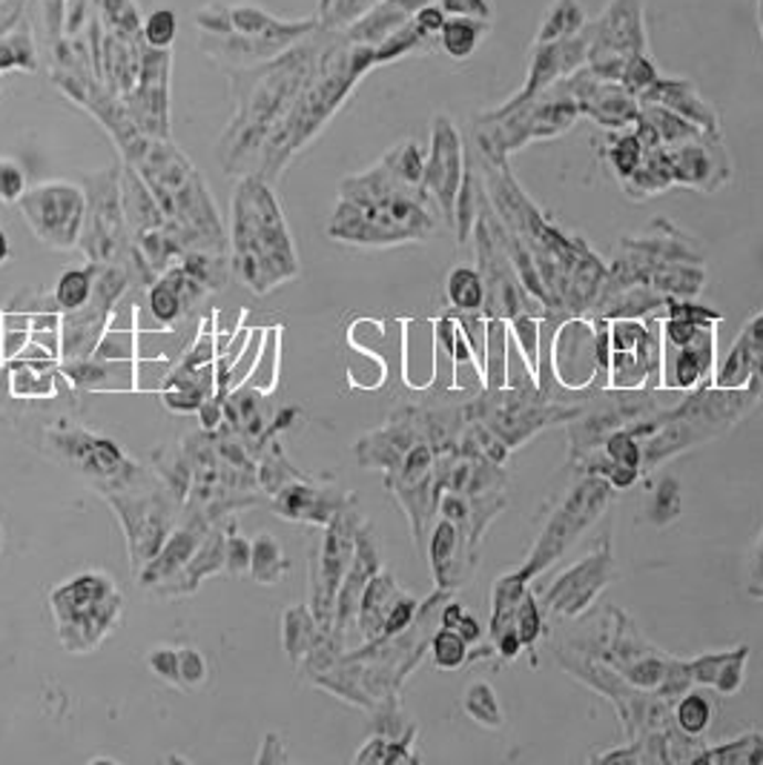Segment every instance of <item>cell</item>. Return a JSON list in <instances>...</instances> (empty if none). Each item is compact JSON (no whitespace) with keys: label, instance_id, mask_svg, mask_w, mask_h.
I'll return each mask as SVG.
<instances>
[{"label":"cell","instance_id":"cell-7","mask_svg":"<svg viewBox=\"0 0 763 765\" xmlns=\"http://www.w3.org/2000/svg\"><path fill=\"white\" fill-rule=\"evenodd\" d=\"M43 439H46L52 457L81 473L95 493L118 491V488L142 476L144 468H147V464L135 462L115 439L93 433V430L72 425L66 419H58V425L46 428Z\"/></svg>","mask_w":763,"mask_h":765},{"label":"cell","instance_id":"cell-10","mask_svg":"<svg viewBox=\"0 0 763 765\" xmlns=\"http://www.w3.org/2000/svg\"><path fill=\"white\" fill-rule=\"evenodd\" d=\"M362 511L347 505L345 511L325 527V536L313 545L311 570H307V608L313 611L322 631H333V614H336V597H339L342 579H345L356 551V531L362 525Z\"/></svg>","mask_w":763,"mask_h":765},{"label":"cell","instance_id":"cell-56","mask_svg":"<svg viewBox=\"0 0 763 765\" xmlns=\"http://www.w3.org/2000/svg\"><path fill=\"white\" fill-rule=\"evenodd\" d=\"M255 765H282L290 763L288 752H284V740L279 731H268L262 740V748H259V754H255L253 759Z\"/></svg>","mask_w":763,"mask_h":765},{"label":"cell","instance_id":"cell-39","mask_svg":"<svg viewBox=\"0 0 763 765\" xmlns=\"http://www.w3.org/2000/svg\"><path fill=\"white\" fill-rule=\"evenodd\" d=\"M113 365L106 358H79V361H61V373L75 390H113Z\"/></svg>","mask_w":763,"mask_h":765},{"label":"cell","instance_id":"cell-37","mask_svg":"<svg viewBox=\"0 0 763 765\" xmlns=\"http://www.w3.org/2000/svg\"><path fill=\"white\" fill-rule=\"evenodd\" d=\"M462 709H466V714L471 716L477 725H482V729L497 731L505 725V714H502L497 689L485 680H477L468 685L466 694H462Z\"/></svg>","mask_w":763,"mask_h":765},{"label":"cell","instance_id":"cell-54","mask_svg":"<svg viewBox=\"0 0 763 765\" xmlns=\"http://www.w3.org/2000/svg\"><path fill=\"white\" fill-rule=\"evenodd\" d=\"M133 345H135L133 331H113V327H106L98 347H95V356L106 358V361H133V353H135Z\"/></svg>","mask_w":763,"mask_h":765},{"label":"cell","instance_id":"cell-24","mask_svg":"<svg viewBox=\"0 0 763 765\" xmlns=\"http://www.w3.org/2000/svg\"><path fill=\"white\" fill-rule=\"evenodd\" d=\"M207 287H201L181 264H173L167 273L158 275L147 287V304L149 313L161 327H176L178 322H185L192 310L207 298Z\"/></svg>","mask_w":763,"mask_h":765},{"label":"cell","instance_id":"cell-51","mask_svg":"<svg viewBox=\"0 0 763 765\" xmlns=\"http://www.w3.org/2000/svg\"><path fill=\"white\" fill-rule=\"evenodd\" d=\"M149 674L156 680L167 682L170 689H181V674H178V648L176 646H153L144 657Z\"/></svg>","mask_w":763,"mask_h":765},{"label":"cell","instance_id":"cell-53","mask_svg":"<svg viewBox=\"0 0 763 765\" xmlns=\"http://www.w3.org/2000/svg\"><path fill=\"white\" fill-rule=\"evenodd\" d=\"M144 35H147L149 46L156 50H167L178 35V18L173 9H156L144 23Z\"/></svg>","mask_w":763,"mask_h":765},{"label":"cell","instance_id":"cell-33","mask_svg":"<svg viewBox=\"0 0 763 765\" xmlns=\"http://www.w3.org/2000/svg\"><path fill=\"white\" fill-rule=\"evenodd\" d=\"M253 551H250V579L264 588L270 585H279L284 579V574L290 570V562L282 551V542L276 539L268 531H259V534L250 539Z\"/></svg>","mask_w":763,"mask_h":765},{"label":"cell","instance_id":"cell-36","mask_svg":"<svg viewBox=\"0 0 763 765\" xmlns=\"http://www.w3.org/2000/svg\"><path fill=\"white\" fill-rule=\"evenodd\" d=\"M671 714H675V729L680 731V734H686V737H703L709 731V725H712V700H709L703 691H683V694L675 700V705H671Z\"/></svg>","mask_w":763,"mask_h":765},{"label":"cell","instance_id":"cell-49","mask_svg":"<svg viewBox=\"0 0 763 765\" xmlns=\"http://www.w3.org/2000/svg\"><path fill=\"white\" fill-rule=\"evenodd\" d=\"M746 662H750V646H738L732 648L729 660L723 662L721 674L714 680L712 689L718 691L721 696H732L741 691L743 680H746Z\"/></svg>","mask_w":763,"mask_h":765},{"label":"cell","instance_id":"cell-31","mask_svg":"<svg viewBox=\"0 0 763 765\" xmlns=\"http://www.w3.org/2000/svg\"><path fill=\"white\" fill-rule=\"evenodd\" d=\"M414 740H417V725H410L403 737H388L374 731L362 748L356 752V765H394V763H419V754L414 752Z\"/></svg>","mask_w":763,"mask_h":765},{"label":"cell","instance_id":"cell-40","mask_svg":"<svg viewBox=\"0 0 763 765\" xmlns=\"http://www.w3.org/2000/svg\"><path fill=\"white\" fill-rule=\"evenodd\" d=\"M95 273H98V268L90 264V268H72L58 275V284L55 290H52V295H55V304L61 313H66V310H79L90 302L93 284H95Z\"/></svg>","mask_w":763,"mask_h":765},{"label":"cell","instance_id":"cell-6","mask_svg":"<svg viewBox=\"0 0 763 765\" xmlns=\"http://www.w3.org/2000/svg\"><path fill=\"white\" fill-rule=\"evenodd\" d=\"M612 499H615V485L608 479L597 476V473H583V479L560 502L557 511L548 516L543 534L534 542L523 568H516L525 583H534L537 576L552 568L554 562L566 554L594 522L600 520Z\"/></svg>","mask_w":763,"mask_h":765},{"label":"cell","instance_id":"cell-18","mask_svg":"<svg viewBox=\"0 0 763 765\" xmlns=\"http://www.w3.org/2000/svg\"><path fill=\"white\" fill-rule=\"evenodd\" d=\"M382 568V551L376 531L368 520H362L359 531H356V551L354 562L347 568L345 579H342L339 597H336V614H333V631L331 637L347 648V633L356 628V614H359L362 594L368 588L370 576Z\"/></svg>","mask_w":763,"mask_h":765},{"label":"cell","instance_id":"cell-9","mask_svg":"<svg viewBox=\"0 0 763 765\" xmlns=\"http://www.w3.org/2000/svg\"><path fill=\"white\" fill-rule=\"evenodd\" d=\"M579 115L577 101L568 95H543L525 101L516 109L505 115H485V124L491 129L480 133L482 153L491 155L494 164H505V155L525 147L529 140L552 138V135L566 133Z\"/></svg>","mask_w":763,"mask_h":765},{"label":"cell","instance_id":"cell-35","mask_svg":"<svg viewBox=\"0 0 763 765\" xmlns=\"http://www.w3.org/2000/svg\"><path fill=\"white\" fill-rule=\"evenodd\" d=\"M692 763L709 765H763V734L761 731H746L741 737L727 740L721 745L703 748L694 754Z\"/></svg>","mask_w":763,"mask_h":765},{"label":"cell","instance_id":"cell-45","mask_svg":"<svg viewBox=\"0 0 763 765\" xmlns=\"http://www.w3.org/2000/svg\"><path fill=\"white\" fill-rule=\"evenodd\" d=\"M514 628H516V633H520V639H523L525 648H534V642L543 637L545 614H543V605H540L537 594H534L531 588L525 590L523 599H520V605H516Z\"/></svg>","mask_w":763,"mask_h":765},{"label":"cell","instance_id":"cell-44","mask_svg":"<svg viewBox=\"0 0 763 765\" xmlns=\"http://www.w3.org/2000/svg\"><path fill=\"white\" fill-rule=\"evenodd\" d=\"M680 507H683V499H680V485L678 479H663L649 496V522L655 527H666L680 516Z\"/></svg>","mask_w":763,"mask_h":765},{"label":"cell","instance_id":"cell-55","mask_svg":"<svg viewBox=\"0 0 763 765\" xmlns=\"http://www.w3.org/2000/svg\"><path fill=\"white\" fill-rule=\"evenodd\" d=\"M224 428V396H210V399L198 408V430L205 433H219Z\"/></svg>","mask_w":763,"mask_h":765},{"label":"cell","instance_id":"cell-20","mask_svg":"<svg viewBox=\"0 0 763 765\" xmlns=\"http://www.w3.org/2000/svg\"><path fill=\"white\" fill-rule=\"evenodd\" d=\"M568 95L577 101L579 115H588L603 127H629L640 115V106L635 104V95L623 90V84L603 81L592 72H577L566 84Z\"/></svg>","mask_w":763,"mask_h":765},{"label":"cell","instance_id":"cell-16","mask_svg":"<svg viewBox=\"0 0 763 765\" xmlns=\"http://www.w3.org/2000/svg\"><path fill=\"white\" fill-rule=\"evenodd\" d=\"M714 324H703L689 342L671 345L660 338V390L689 394L700 385H712L714 376Z\"/></svg>","mask_w":763,"mask_h":765},{"label":"cell","instance_id":"cell-32","mask_svg":"<svg viewBox=\"0 0 763 765\" xmlns=\"http://www.w3.org/2000/svg\"><path fill=\"white\" fill-rule=\"evenodd\" d=\"M302 476L304 473L293 468V462L288 459L282 444L270 436L268 442H264V448L259 450V457H255V482H259L264 496L273 499L284 485H290V482H296V479Z\"/></svg>","mask_w":763,"mask_h":765},{"label":"cell","instance_id":"cell-2","mask_svg":"<svg viewBox=\"0 0 763 765\" xmlns=\"http://www.w3.org/2000/svg\"><path fill=\"white\" fill-rule=\"evenodd\" d=\"M227 244L230 275L253 295H270L302 273L296 244L273 184L259 172H248L236 184Z\"/></svg>","mask_w":763,"mask_h":765},{"label":"cell","instance_id":"cell-61","mask_svg":"<svg viewBox=\"0 0 763 765\" xmlns=\"http://www.w3.org/2000/svg\"><path fill=\"white\" fill-rule=\"evenodd\" d=\"M9 259H12V244H9L7 230L0 227V268H3V264H7Z\"/></svg>","mask_w":763,"mask_h":765},{"label":"cell","instance_id":"cell-12","mask_svg":"<svg viewBox=\"0 0 763 765\" xmlns=\"http://www.w3.org/2000/svg\"><path fill=\"white\" fill-rule=\"evenodd\" d=\"M612 390H655L660 385V336L640 318H608Z\"/></svg>","mask_w":763,"mask_h":765},{"label":"cell","instance_id":"cell-21","mask_svg":"<svg viewBox=\"0 0 763 765\" xmlns=\"http://www.w3.org/2000/svg\"><path fill=\"white\" fill-rule=\"evenodd\" d=\"M712 387H718V390H750L763 399V313H757L735 338L723 365L714 370Z\"/></svg>","mask_w":763,"mask_h":765},{"label":"cell","instance_id":"cell-58","mask_svg":"<svg viewBox=\"0 0 763 765\" xmlns=\"http://www.w3.org/2000/svg\"><path fill=\"white\" fill-rule=\"evenodd\" d=\"M442 9L460 12L462 18H480V21H485L488 14H491L488 0H442Z\"/></svg>","mask_w":763,"mask_h":765},{"label":"cell","instance_id":"cell-27","mask_svg":"<svg viewBox=\"0 0 763 765\" xmlns=\"http://www.w3.org/2000/svg\"><path fill=\"white\" fill-rule=\"evenodd\" d=\"M640 98H644L646 104H660L666 106V109H671V113L683 115L686 120H692L694 127H700L703 133L721 135L718 113H714L707 101L700 98L692 81H663V77H658Z\"/></svg>","mask_w":763,"mask_h":765},{"label":"cell","instance_id":"cell-29","mask_svg":"<svg viewBox=\"0 0 763 765\" xmlns=\"http://www.w3.org/2000/svg\"><path fill=\"white\" fill-rule=\"evenodd\" d=\"M3 379L14 399H55L61 361L58 358H12L3 367Z\"/></svg>","mask_w":763,"mask_h":765},{"label":"cell","instance_id":"cell-25","mask_svg":"<svg viewBox=\"0 0 763 765\" xmlns=\"http://www.w3.org/2000/svg\"><path fill=\"white\" fill-rule=\"evenodd\" d=\"M227 520H230V516H227ZM227 520H221L219 525L212 527L210 534L205 536V542L198 545L196 554L190 556V562H187L185 568L178 570L176 576H173L170 583L158 585V588L153 590L158 599L190 597V594H196V590L201 588V583H207V579H210V576L224 574Z\"/></svg>","mask_w":763,"mask_h":765},{"label":"cell","instance_id":"cell-38","mask_svg":"<svg viewBox=\"0 0 763 765\" xmlns=\"http://www.w3.org/2000/svg\"><path fill=\"white\" fill-rule=\"evenodd\" d=\"M446 295L453 313H471L485 307V281L477 270L453 268L446 281Z\"/></svg>","mask_w":763,"mask_h":765},{"label":"cell","instance_id":"cell-59","mask_svg":"<svg viewBox=\"0 0 763 765\" xmlns=\"http://www.w3.org/2000/svg\"><path fill=\"white\" fill-rule=\"evenodd\" d=\"M750 594L755 599H763V534L750 559Z\"/></svg>","mask_w":763,"mask_h":765},{"label":"cell","instance_id":"cell-42","mask_svg":"<svg viewBox=\"0 0 763 765\" xmlns=\"http://www.w3.org/2000/svg\"><path fill=\"white\" fill-rule=\"evenodd\" d=\"M583 32V7L577 0H557L545 18L543 29H540L537 43H548V41H563V38H572Z\"/></svg>","mask_w":763,"mask_h":765},{"label":"cell","instance_id":"cell-22","mask_svg":"<svg viewBox=\"0 0 763 765\" xmlns=\"http://www.w3.org/2000/svg\"><path fill=\"white\" fill-rule=\"evenodd\" d=\"M428 562L439 590H457L468 585L474 570V548L453 522L439 516L428 534Z\"/></svg>","mask_w":763,"mask_h":765},{"label":"cell","instance_id":"cell-3","mask_svg":"<svg viewBox=\"0 0 763 765\" xmlns=\"http://www.w3.org/2000/svg\"><path fill=\"white\" fill-rule=\"evenodd\" d=\"M124 155L147 184L167 221L185 239L187 250L227 255V232L219 207L185 153H178L167 138H135L124 147Z\"/></svg>","mask_w":763,"mask_h":765},{"label":"cell","instance_id":"cell-57","mask_svg":"<svg viewBox=\"0 0 763 765\" xmlns=\"http://www.w3.org/2000/svg\"><path fill=\"white\" fill-rule=\"evenodd\" d=\"M29 342H32V331H12V327L0 324V356H3V361L21 356Z\"/></svg>","mask_w":763,"mask_h":765},{"label":"cell","instance_id":"cell-41","mask_svg":"<svg viewBox=\"0 0 763 765\" xmlns=\"http://www.w3.org/2000/svg\"><path fill=\"white\" fill-rule=\"evenodd\" d=\"M488 32V23L480 18H451L442 23L439 38H442V50L451 57H468L474 55L477 43Z\"/></svg>","mask_w":763,"mask_h":765},{"label":"cell","instance_id":"cell-4","mask_svg":"<svg viewBox=\"0 0 763 765\" xmlns=\"http://www.w3.org/2000/svg\"><path fill=\"white\" fill-rule=\"evenodd\" d=\"M50 611L66 653H93L124 617V597L104 570H84L50 590Z\"/></svg>","mask_w":763,"mask_h":765},{"label":"cell","instance_id":"cell-63","mask_svg":"<svg viewBox=\"0 0 763 765\" xmlns=\"http://www.w3.org/2000/svg\"><path fill=\"white\" fill-rule=\"evenodd\" d=\"M3 365H7V361H3V356H0V379H3Z\"/></svg>","mask_w":763,"mask_h":765},{"label":"cell","instance_id":"cell-13","mask_svg":"<svg viewBox=\"0 0 763 765\" xmlns=\"http://www.w3.org/2000/svg\"><path fill=\"white\" fill-rule=\"evenodd\" d=\"M612 574H615V556H612V539L606 536L586 559H579L577 565L563 570L543 590V597H540L543 614L566 619L579 617L606 590Z\"/></svg>","mask_w":763,"mask_h":765},{"label":"cell","instance_id":"cell-60","mask_svg":"<svg viewBox=\"0 0 763 765\" xmlns=\"http://www.w3.org/2000/svg\"><path fill=\"white\" fill-rule=\"evenodd\" d=\"M446 23V14H442V7H425L419 9L417 14V27L419 32H439Z\"/></svg>","mask_w":763,"mask_h":765},{"label":"cell","instance_id":"cell-11","mask_svg":"<svg viewBox=\"0 0 763 765\" xmlns=\"http://www.w3.org/2000/svg\"><path fill=\"white\" fill-rule=\"evenodd\" d=\"M32 235L50 250H75L86 218V190L72 181H41L18 201Z\"/></svg>","mask_w":763,"mask_h":765},{"label":"cell","instance_id":"cell-17","mask_svg":"<svg viewBox=\"0 0 763 765\" xmlns=\"http://www.w3.org/2000/svg\"><path fill=\"white\" fill-rule=\"evenodd\" d=\"M356 496L345 488L333 482H316L311 476H302L296 482L284 485L276 496L270 499L273 513L284 522H299V525L327 527L347 505H354Z\"/></svg>","mask_w":763,"mask_h":765},{"label":"cell","instance_id":"cell-46","mask_svg":"<svg viewBox=\"0 0 763 765\" xmlns=\"http://www.w3.org/2000/svg\"><path fill=\"white\" fill-rule=\"evenodd\" d=\"M644 155L646 147L640 144V138H637L635 133L617 135V138L612 140V147H608V161H612V169H615L620 181L635 176L637 167L644 164Z\"/></svg>","mask_w":763,"mask_h":765},{"label":"cell","instance_id":"cell-48","mask_svg":"<svg viewBox=\"0 0 763 765\" xmlns=\"http://www.w3.org/2000/svg\"><path fill=\"white\" fill-rule=\"evenodd\" d=\"M178 674H181V691L205 689L210 680V666L207 657L196 646L178 648Z\"/></svg>","mask_w":763,"mask_h":765},{"label":"cell","instance_id":"cell-52","mask_svg":"<svg viewBox=\"0 0 763 765\" xmlns=\"http://www.w3.org/2000/svg\"><path fill=\"white\" fill-rule=\"evenodd\" d=\"M29 190L27 169L14 158H0V205L14 207Z\"/></svg>","mask_w":763,"mask_h":765},{"label":"cell","instance_id":"cell-8","mask_svg":"<svg viewBox=\"0 0 763 765\" xmlns=\"http://www.w3.org/2000/svg\"><path fill=\"white\" fill-rule=\"evenodd\" d=\"M86 218L81 232V250L95 268L124 264L133 255V232H129L124 205H121V176L115 169L93 172L84 178Z\"/></svg>","mask_w":763,"mask_h":765},{"label":"cell","instance_id":"cell-43","mask_svg":"<svg viewBox=\"0 0 763 765\" xmlns=\"http://www.w3.org/2000/svg\"><path fill=\"white\" fill-rule=\"evenodd\" d=\"M468 648L471 646H468L460 633L451 631V628H442V626L433 631L431 642H428L431 660H433V666L439 668V671H457V668L466 666L468 657H471V651H468Z\"/></svg>","mask_w":763,"mask_h":765},{"label":"cell","instance_id":"cell-5","mask_svg":"<svg viewBox=\"0 0 763 765\" xmlns=\"http://www.w3.org/2000/svg\"><path fill=\"white\" fill-rule=\"evenodd\" d=\"M98 496L113 507L115 520L124 531V542H127L129 574L138 576L144 565L161 551L167 536L176 531L181 507L149 464L129 485L118 491H104Z\"/></svg>","mask_w":763,"mask_h":765},{"label":"cell","instance_id":"cell-14","mask_svg":"<svg viewBox=\"0 0 763 765\" xmlns=\"http://www.w3.org/2000/svg\"><path fill=\"white\" fill-rule=\"evenodd\" d=\"M466 169H462V144L460 133L453 129L446 115L433 120L431 155L425 158V192L433 198V205L442 212V221L453 224L457 216V198H460Z\"/></svg>","mask_w":763,"mask_h":765},{"label":"cell","instance_id":"cell-62","mask_svg":"<svg viewBox=\"0 0 763 765\" xmlns=\"http://www.w3.org/2000/svg\"><path fill=\"white\" fill-rule=\"evenodd\" d=\"M90 763H109V765H118V759H109V757H95V759H90Z\"/></svg>","mask_w":763,"mask_h":765},{"label":"cell","instance_id":"cell-28","mask_svg":"<svg viewBox=\"0 0 763 765\" xmlns=\"http://www.w3.org/2000/svg\"><path fill=\"white\" fill-rule=\"evenodd\" d=\"M408 590L399 588L396 576L390 570L379 568L370 576L368 588L362 594L359 614H356V628L362 633V642H376L385 633V622H388L390 611L396 608V602L405 597Z\"/></svg>","mask_w":763,"mask_h":765},{"label":"cell","instance_id":"cell-64","mask_svg":"<svg viewBox=\"0 0 763 765\" xmlns=\"http://www.w3.org/2000/svg\"><path fill=\"white\" fill-rule=\"evenodd\" d=\"M0 551H3V527H0Z\"/></svg>","mask_w":763,"mask_h":765},{"label":"cell","instance_id":"cell-47","mask_svg":"<svg viewBox=\"0 0 763 765\" xmlns=\"http://www.w3.org/2000/svg\"><path fill=\"white\" fill-rule=\"evenodd\" d=\"M250 551H253V545H250L248 536L239 534L236 520L230 516V520H227V534H224V570L233 576V579L250 576Z\"/></svg>","mask_w":763,"mask_h":765},{"label":"cell","instance_id":"cell-30","mask_svg":"<svg viewBox=\"0 0 763 765\" xmlns=\"http://www.w3.org/2000/svg\"><path fill=\"white\" fill-rule=\"evenodd\" d=\"M327 637H331V633L322 631V626L316 622V617H313V611L307 608V602L304 605L293 602L284 608L282 646H284V653H288V660L293 662V666L307 660V657H311V653L316 651Z\"/></svg>","mask_w":763,"mask_h":765},{"label":"cell","instance_id":"cell-50","mask_svg":"<svg viewBox=\"0 0 763 765\" xmlns=\"http://www.w3.org/2000/svg\"><path fill=\"white\" fill-rule=\"evenodd\" d=\"M439 626L451 628V631L460 633L468 646H474V642H480L482 639V626L477 622L474 614H468L466 605L460 602H448L439 608Z\"/></svg>","mask_w":763,"mask_h":765},{"label":"cell","instance_id":"cell-26","mask_svg":"<svg viewBox=\"0 0 763 765\" xmlns=\"http://www.w3.org/2000/svg\"><path fill=\"white\" fill-rule=\"evenodd\" d=\"M210 396H216V370L210 367H187L178 361L161 381V405L176 416L198 413Z\"/></svg>","mask_w":763,"mask_h":765},{"label":"cell","instance_id":"cell-1","mask_svg":"<svg viewBox=\"0 0 763 765\" xmlns=\"http://www.w3.org/2000/svg\"><path fill=\"white\" fill-rule=\"evenodd\" d=\"M439 207L425 187L408 184L390 167L388 155L368 172L339 184V205L327 235L351 247H396L425 241L439 227Z\"/></svg>","mask_w":763,"mask_h":765},{"label":"cell","instance_id":"cell-23","mask_svg":"<svg viewBox=\"0 0 763 765\" xmlns=\"http://www.w3.org/2000/svg\"><path fill=\"white\" fill-rule=\"evenodd\" d=\"M212 527L216 525H210V522L201 520V516L185 513V522H178L176 531H173V534L167 536V542L161 545V551L144 565L142 574L135 576V583L147 590H156L158 585L170 583L173 576L190 562V556L196 554L198 545L205 542V536L210 534Z\"/></svg>","mask_w":763,"mask_h":765},{"label":"cell","instance_id":"cell-34","mask_svg":"<svg viewBox=\"0 0 763 765\" xmlns=\"http://www.w3.org/2000/svg\"><path fill=\"white\" fill-rule=\"evenodd\" d=\"M279 367H282V327H268L262 333V347H259L253 370H250L248 381L241 387H250V390L268 399L270 394H276Z\"/></svg>","mask_w":763,"mask_h":765},{"label":"cell","instance_id":"cell-15","mask_svg":"<svg viewBox=\"0 0 763 765\" xmlns=\"http://www.w3.org/2000/svg\"><path fill=\"white\" fill-rule=\"evenodd\" d=\"M554 373L563 390L568 394L592 396L597 394V331L594 322L574 316L563 322L552 342Z\"/></svg>","mask_w":763,"mask_h":765},{"label":"cell","instance_id":"cell-19","mask_svg":"<svg viewBox=\"0 0 763 765\" xmlns=\"http://www.w3.org/2000/svg\"><path fill=\"white\" fill-rule=\"evenodd\" d=\"M671 164V178L680 187H698V190H718L732 176V164L721 147V135L703 133L692 140L666 147Z\"/></svg>","mask_w":763,"mask_h":765}]
</instances>
